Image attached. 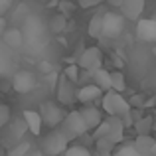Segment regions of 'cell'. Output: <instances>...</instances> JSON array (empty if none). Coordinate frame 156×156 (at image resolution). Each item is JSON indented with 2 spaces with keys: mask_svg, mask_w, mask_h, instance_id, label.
<instances>
[{
  "mask_svg": "<svg viewBox=\"0 0 156 156\" xmlns=\"http://www.w3.org/2000/svg\"><path fill=\"white\" fill-rule=\"evenodd\" d=\"M57 130H59V134L67 142H71V140H75V138H81L83 134H87V126H85L79 111H69V113L65 115L63 122L57 126Z\"/></svg>",
  "mask_w": 156,
  "mask_h": 156,
  "instance_id": "1",
  "label": "cell"
},
{
  "mask_svg": "<svg viewBox=\"0 0 156 156\" xmlns=\"http://www.w3.org/2000/svg\"><path fill=\"white\" fill-rule=\"evenodd\" d=\"M101 105H103V111L109 117H119L121 119L122 115H126L130 111V105L121 93H115V91H107L101 99Z\"/></svg>",
  "mask_w": 156,
  "mask_h": 156,
  "instance_id": "2",
  "label": "cell"
},
{
  "mask_svg": "<svg viewBox=\"0 0 156 156\" xmlns=\"http://www.w3.org/2000/svg\"><path fill=\"white\" fill-rule=\"evenodd\" d=\"M26 130H28V126H26V122H24V119H18V121L8 122V125L2 129V140H0V144H2L4 148L8 146V150L14 148V146L18 144V140L24 136ZM8 150H6V152H8Z\"/></svg>",
  "mask_w": 156,
  "mask_h": 156,
  "instance_id": "3",
  "label": "cell"
},
{
  "mask_svg": "<svg viewBox=\"0 0 156 156\" xmlns=\"http://www.w3.org/2000/svg\"><path fill=\"white\" fill-rule=\"evenodd\" d=\"M40 117H42V122L44 125H48V126H59L61 122H63V119H65V111H63V107L61 105H57V103H44L42 107H40Z\"/></svg>",
  "mask_w": 156,
  "mask_h": 156,
  "instance_id": "4",
  "label": "cell"
},
{
  "mask_svg": "<svg viewBox=\"0 0 156 156\" xmlns=\"http://www.w3.org/2000/svg\"><path fill=\"white\" fill-rule=\"evenodd\" d=\"M122 30H125V18H122L121 14H117V12H105L101 34H103L105 38L113 40V38H119V36L122 34Z\"/></svg>",
  "mask_w": 156,
  "mask_h": 156,
  "instance_id": "5",
  "label": "cell"
},
{
  "mask_svg": "<svg viewBox=\"0 0 156 156\" xmlns=\"http://www.w3.org/2000/svg\"><path fill=\"white\" fill-rule=\"evenodd\" d=\"M67 144L69 142L65 140V138L59 134V130L55 129L42 140V150H44V154H48V156H59L69 148Z\"/></svg>",
  "mask_w": 156,
  "mask_h": 156,
  "instance_id": "6",
  "label": "cell"
},
{
  "mask_svg": "<svg viewBox=\"0 0 156 156\" xmlns=\"http://www.w3.org/2000/svg\"><path fill=\"white\" fill-rule=\"evenodd\" d=\"M101 63H103V53H101L99 48H87V50H83L79 59H77V67L85 69L87 73H93L97 69H101Z\"/></svg>",
  "mask_w": 156,
  "mask_h": 156,
  "instance_id": "7",
  "label": "cell"
},
{
  "mask_svg": "<svg viewBox=\"0 0 156 156\" xmlns=\"http://www.w3.org/2000/svg\"><path fill=\"white\" fill-rule=\"evenodd\" d=\"M75 83H71L69 79H65L63 75L59 77V81H57V101H59L61 105H73L75 103Z\"/></svg>",
  "mask_w": 156,
  "mask_h": 156,
  "instance_id": "8",
  "label": "cell"
},
{
  "mask_svg": "<svg viewBox=\"0 0 156 156\" xmlns=\"http://www.w3.org/2000/svg\"><path fill=\"white\" fill-rule=\"evenodd\" d=\"M12 87H14V91L18 93H30L32 89L36 87V77L32 71H26V69H22V71H18L14 75V79H12Z\"/></svg>",
  "mask_w": 156,
  "mask_h": 156,
  "instance_id": "9",
  "label": "cell"
},
{
  "mask_svg": "<svg viewBox=\"0 0 156 156\" xmlns=\"http://www.w3.org/2000/svg\"><path fill=\"white\" fill-rule=\"evenodd\" d=\"M144 10V0H122L121 4V16L126 20L136 22Z\"/></svg>",
  "mask_w": 156,
  "mask_h": 156,
  "instance_id": "10",
  "label": "cell"
},
{
  "mask_svg": "<svg viewBox=\"0 0 156 156\" xmlns=\"http://www.w3.org/2000/svg\"><path fill=\"white\" fill-rule=\"evenodd\" d=\"M79 115H81V119H83L85 126H87V133L89 130H95L97 126L103 122V115H101V111L97 109V107L87 105V107H83V109L79 111Z\"/></svg>",
  "mask_w": 156,
  "mask_h": 156,
  "instance_id": "11",
  "label": "cell"
},
{
  "mask_svg": "<svg viewBox=\"0 0 156 156\" xmlns=\"http://www.w3.org/2000/svg\"><path fill=\"white\" fill-rule=\"evenodd\" d=\"M136 36L142 42H156V20H138L136 24Z\"/></svg>",
  "mask_w": 156,
  "mask_h": 156,
  "instance_id": "12",
  "label": "cell"
},
{
  "mask_svg": "<svg viewBox=\"0 0 156 156\" xmlns=\"http://www.w3.org/2000/svg\"><path fill=\"white\" fill-rule=\"evenodd\" d=\"M101 95H103V91H101L99 87H95V85H83L81 89H77L75 99L79 101V103L89 105V103H93V101H97Z\"/></svg>",
  "mask_w": 156,
  "mask_h": 156,
  "instance_id": "13",
  "label": "cell"
},
{
  "mask_svg": "<svg viewBox=\"0 0 156 156\" xmlns=\"http://www.w3.org/2000/svg\"><path fill=\"white\" fill-rule=\"evenodd\" d=\"M22 119H24V122H26L28 130H30L34 136H40V134H42L44 122H42V117H40L38 111H24Z\"/></svg>",
  "mask_w": 156,
  "mask_h": 156,
  "instance_id": "14",
  "label": "cell"
},
{
  "mask_svg": "<svg viewBox=\"0 0 156 156\" xmlns=\"http://www.w3.org/2000/svg\"><path fill=\"white\" fill-rule=\"evenodd\" d=\"M107 125H109V136H107V138L117 146L119 142L122 140L125 126H122V122H121V119H119V117H109V119H107Z\"/></svg>",
  "mask_w": 156,
  "mask_h": 156,
  "instance_id": "15",
  "label": "cell"
},
{
  "mask_svg": "<svg viewBox=\"0 0 156 156\" xmlns=\"http://www.w3.org/2000/svg\"><path fill=\"white\" fill-rule=\"evenodd\" d=\"M91 79L95 81V87H99L101 91H111V71H107V69H97V71H93L91 73Z\"/></svg>",
  "mask_w": 156,
  "mask_h": 156,
  "instance_id": "16",
  "label": "cell"
},
{
  "mask_svg": "<svg viewBox=\"0 0 156 156\" xmlns=\"http://www.w3.org/2000/svg\"><path fill=\"white\" fill-rule=\"evenodd\" d=\"M154 129V121L152 117H142L140 121L134 122V130H136V136H150V130Z\"/></svg>",
  "mask_w": 156,
  "mask_h": 156,
  "instance_id": "17",
  "label": "cell"
},
{
  "mask_svg": "<svg viewBox=\"0 0 156 156\" xmlns=\"http://www.w3.org/2000/svg\"><path fill=\"white\" fill-rule=\"evenodd\" d=\"M65 28H67V16L55 14V16L50 18V32H53V34H61V32H65Z\"/></svg>",
  "mask_w": 156,
  "mask_h": 156,
  "instance_id": "18",
  "label": "cell"
},
{
  "mask_svg": "<svg viewBox=\"0 0 156 156\" xmlns=\"http://www.w3.org/2000/svg\"><path fill=\"white\" fill-rule=\"evenodd\" d=\"M126 89V83H125V75L121 71H111V91L115 93H122Z\"/></svg>",
  "mask_w": 156,
  "mask_h": 156,
  "instance_id": "19",
  "label": "cell"
},
{
  "mask_svg": "<svg viewBox=\"0 0 156 156\" xmlns=\"http://www.w3.org/2000/svg\"><path fill=\"white\" fill-rule=\"evenodd\" d=\"M2 38H4V42H6L10 48H18L20 44H22V32L16 30V28H12V30H6V32H4Z\"/></svg>",
  "mask_w": 156,
  "mask_h": 156,
  "instance_id": "20",
  "label": "cell"
},
{
  "mask_svg": "<svg viewBox=\"0 0 156 156\" xmlns=\"http://www.w3.org/2000/svg\"><path fill=\"white\" fill-rule=\"evenodd\" d=\"M101 30H103V14H97L91 18V22H89V36H93V38H101Z\"/></svg>",
  "mask_w": 156,
  "mask_h": 156,
  "instance_id": "21",
  "label": "cell"
},
{
  "mask_svg": "<svg viewBox=\"0 0 156 156\" xmlns=\"http://www.w3.org/2000/svg\"><path fill=\"white\" fill-rule=\"evenodd\" d=\"M32 150V144L30 142H26V140H20L18 144L14 146V148H10L6 152V156H26L28 152Z\"/></svg>",
  "mask_w": 156,
  "mask_h": 156,
  "instance_id": "22",
  "label": "cell"
},
{
  "mask_svg": "<svg viewBox=\"0 0 156 156\" xmlns=\"http://www.w3.org/2000/svg\"><path fill=\"white\" fill-rule=\"evenodd\" d=\"M63 156H91V152H89L87 146L75 144V146H69V148L63 152Z\"/></svg>",
  "mask_w": 156,
  "mask_h": 156,
  "instance_id": "23",
  "label": "cell"
},
{
  "mask_svg": "<svg viewBox=\"0 0 156 156\" xmlns=\"http://www.w3.org/2000/svg\"><path fill=\"white\" fill-rule=\"evenodd\" d=\"M107 136H109V125H107V121H103L95 130H93L91 138H93V142H95V140H101V138H107Z\"/></svg>",
  "mask_w": 156,
  "mask_h": 156,
  "instance_id": "24",
  "label": "cell"
},
{
  "mask_svg": "<svg viewBox=\"0 0 156 156\" xmlns=\"http://www.w3.org/2000/svg\"><path fill=\"white\" fill-rule=\"evenodd\" d=\"M95 146H97V152H113V148H115V144L109 140V138L95 140Z\"/></svg>",
  "mask_w": 156,
  "mask_h": 156,
  "instance_id": "25",
  "label": "cell"
},
{
  "mask_svg": "<svg viewBox=\"0 0 156 156\" xmlns=\"http://www.w3.org/2000/svg\"><path fill=\"white\" fill-rule=\"evenodd\" d=\"M10 122V107L0 103V130Z\"/></svg>",
  "mask_w": 156,
  "mask_h": 156,
  "instance_id": "26",
  "label": "cell"
},
{
  "mask_svg": "<svg viewBox=\"0 0 156 156\" xmlns=\"http://www.w3.org/2000/svg\"><path fill=\"white\" fill-rule=\"evenodd\" d=\"M63 77H65V79H69L71 83H75V81L79 79V67H77V63L75 65H69V67L63 71Z\"/></svg>",
  "mask_w": 156,
  "mask_h": 156,
  "instance_id": "27",
  "label": "cell"
},
{
  "mask_svg": "<svg viewBox=\"0 0 156 156\" xmlns=\"http://www.w3.org/2000/svg\"><path fill=\"white\" fill-rule=\"evenodd\" d=\"M113 156H138V152H136V150H134L130 144H125V146H121V148L115 150Z\"/></svg>",
  "mask_w": 156,
  "mask_h": 156,
  "instance_id": "28",
  "label": "cell"
},
{
  "mask_svg": "<svg viewBox=\"0 0 156 156\" xmlns=\"http://www.w3.org/2000/svg\"><path fill=\"white\" fill-rule=\"evenodd\" d=\"M10 6H12L10 0H0V18H4V14L10 10Z\"/></svg>",
  "mask_w": 156,
  "mask_h": 156,
  "instance_id": "29",
  "label": "cell"
},
{
  "mask_svg": "<svg viewBox=\"0 0 156 156\" xmlns=\"http://www.w3.org/2000/svg\"><path fill=\"white\" fill-rule=\"evenodd\" d=\"M73 8H75V6H73V4H69V2H59V10H61V14H67V12H71L73 10Z\"/></svg>",
  "mask_w": 156,
  "mask_h": 156,
  "instance_id": "30",
  "label": "cell"
},
{
  "mask_svg": "<svg viewBox=\"0 0 156 156\" xmlns=\"http://www.w3.org/2000/svg\"><path fill=\"white\" fill-rule=\"evenodd\" d=\"M79 6H81V8H93V6H99V0H81Z\"/></svg>",
  "mask_w": 156,
  "mask_h": 156,
  "instance_id": "31",
  "label": "cell"
},
{
  "mask_svg": "<svg viewBox=\"0 0 156 156\" xmlns=\"http://www.w3.org/2000/svg\"><path fill=\"white\" fill-rule=\"evenodd\" d=\"M4 32H6V20L0 18V36H4Z\"/></svg>",
  "mask_w": 156,
  "mask_h": 156,
  "instance_id": "32",
  "label": "cell"
},
{
  "mask_svg": "<svg viewBox=\"0 0 156 156\" xmlns=\"http://www.w3.org/2000/svg\"><path fill=\"white\" fill-rule=\"evenodd\" d=\"M26 156H44V152H40V150H30Z\"/></svg>",
  "mask_w": 156,
  "mask_h": 156,
  "instance_id": "33",
  "label": "cell"
},
{
  "mask_svg": "<svg viewBox=\"0 0 156 156\" xmlns=\"http://www.w3.org/2000/svg\"><path fill=\"white\" fill-rule=\"evenodd\" d=\"M0 156H6V148H4L2 144H0Z\"/></svg>",
  "mask_w": 156,
  "mask_h": 156,
  "instance_id": "34",
  "label": "cell"
},
{
  "mask_svg": "<svg viewBox=\"0 0 156 156\" xmlns=\"http://www.w3.org/2000/svg\"><path fill=\"white\" fill-rule=\"evenodd\" d=\"M97 156H113V152H97Z\"/></svg>",
  "mask_w": 156,
  "mask_h": 156,
  "instance_id": "35",
  "label": "cell"
}]
</instances>
